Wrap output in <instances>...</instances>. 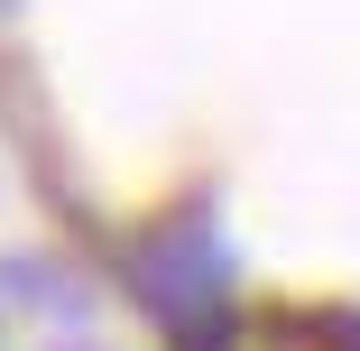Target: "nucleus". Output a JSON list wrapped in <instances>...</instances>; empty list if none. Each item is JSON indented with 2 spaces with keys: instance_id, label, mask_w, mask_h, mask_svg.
<instances>
[{
  "instance_id": "1",
  "label": "nucleus",
  "mask_w": 360,
  "mask_h": 351,
  "mask_svg": "<svg viewBox=\"0 0 360 351\" xmlns=\"http://www.w3.org/2000/svg\"><path fill=\"white\" fill-rule=\"evenodd\" d=\"M129 287L176 351H231V250L212 213H176L148 241H129Z\"/></svg>"
},
{
  "instance_id": "2",
  "label": "nucleus",
  "mask_w": 360,
  "mask_h": 351,
  "mask_svg": "<svg viewBox=\"0 0 360 351\" xmlns=\"http://www.w3.org/2000/svg\"><path fill=\"white\" fill-rule=\"evenodd\" d=\"M10 10H19V0H0V19H10Z\"/></svg>"
}]
</instances>
